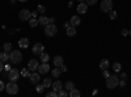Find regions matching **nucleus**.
Here are the masks:
<instances>
[{
  "label": "nucleus",
  "instance_id": "f257e3e1",
  "mask_svg": "<svg viewBox=\"0 0 131 97\" xmlns=\"http://www.w3.org/2000/svg\"><path fill=\"white\" fill-rule=\"evenodd\" d=\"M9 60L13 64L21 63V60H23V54H21V51L20 50H12L9 54Z\"/></svg>",
  "mask_w": 131,
  "mask_h": 97
},
{
  "label": "nucleus",
  "instance_id": "f03ea898",
  "mask_svg": "<svg viewBox=\"0 0 131 97\" xmlns=\"http://www.w3.org/2000/svg\"><path fill=\"white\" fill-rule=\"evenodd\" d=\"M119 85V79H118V76H109L107 79H106V87L109 88V89H114V88H117Z\"/></svg>",
  "mask_w": 131,
  "mask_h": 97
},
{
  "label": "nucleus",
  "instance_id": "7ed1b4c3",
  "mask_svg": "<svg viewBox=\"0 0 131 97\" xmlns=\"http://www.w3.org/2000/svg\"><path fill=\"white\" fill-rule=\"evenodd\" d=\"M5 91L8 94H17L18 93V85L16 84V81H9L5 85Z\"/></svg>",
  "mask_w": 131,
  "mask_h": 97
},
{
  "label": "nucleus",
  "instance_id": "20e7f679",
  "mask_svg": "<svg viewBox=\"0 0 131 97\" xmlns=\"http://www.w3.org/2000/svg\"><path fill=\"white\" fill-rule=\"evenodd\" d=\"M45 33H46V36H49V37H54V36L58 33L57 25H55V24H47V25L45 26Z\"/></svg>",
  "mask_w": 131,
  "mask_h": 97
},
{
  "label": "nucleus",
  "instance_id": "39448f33",
  "mask_svg": "<svg viewBox=\"0 0 131 97\" xmlns=\"http://www.w3.org/2000/svg\"><path fill=\"white\" fill-rule=\"evenodd\" d=\"M100 7H101V10H102V12L107 13L109 10L113 9V2H112V0H102L101 4H100Z\"/></svg>",
  "mask_w": 131,
  "mask_h": 97
},
{
  "label": "nucleus",
  "instance_id": "423d86ee",
  "mask_svg": "<svg viewBox=\"0 0 131 97\" xmlns=\"http://www.w3.org/2000/svg\"><path fill=\"white\" fill-rule=\"evenodd\" d=\"M18 18L21 20V21H29L30 18H31V12L29 9H23V10H20V13H18Z\"/></svg>",
  "mask_w": 131,
  "mask_h": 97
},
{
  "label": "nucleus",
  "instance_id": "0eeeda50",
  "mask_svg": "<svg viewBox=\"0 0 131 97\" xmlns=\"http://www.w3.org/2000/svg\"><path fill=\"white\" fill-rule=\"evenodd\" d=\"M20 78V71L17 68H10V71L8 72V79L9 81H16Z\"/></svg>",
  "mask_w": 131,
  "mask_h": 97
},
{
  "label": "nucleus",
  "instance_id": "6e6552de",
  "mask_svg": "<svg viewBox=\"0 0 131 97\" xmlns=\"http://www.w3.org/2000/svg\"><path fill=\"white\" fill-rule=\"evenodd\" d=\"M43 50H45V46H43L41 42H37V44H34V46H33V49H31L33 54H36V55H41V54L43 52Z\"/></svg>",
  "mask_w": 131,
  "mask_h": 97
},
{
  "label": "nucleus",
  "instance_id": "1a4fd4ad",
  "mask_svg": "<svg viewBox=\"0 0 131 97\" xmlns=\"http://www.w3.org/2000/svg\"><path fill=\"white\" fill-rule=\"evenodd\" d=\"M38 71H39V73H41V75L47 73V72L50 71V66L47 64V62H42V64L38 67Z\"/></svg>",
  "mask_w": 131,
  "mask_h": 97
},
{
  "label": "nucleus",
  "instance_id": "9d476101",
  "mask_svg": "<svg viewBox=\"0 0 131 97\" xmlns=\"http://www.w3.org/2000/svg\"><path fill=\"white\" fill-rule=\"evenodd\" d=\"M38 67H39V64H38V60H37V59H30V60H29L28 68H29L30 71H36V70H38Z\"/></svg>",
  "mask_w": 131,
  "mask_h": 97
},
{
  "label": "nucleus",
  "instance_id": "9b49d317",
  "mask_svg": "<svg viewBox=\"0 0 131 97\" xmlns=\"http://www.w3.org/2000/svg\"><path fill=\"white\" fill-rule=\"evenodd\" d=\"M88 4L86 3H84V2H80V4L78 5V13H80V15H84V13H86V10H88Z\"/></svg>",
  "mask_w": 131,
  "mask_h": 97
},
{
  "label": "nucleus",
  "instance_id": "f8f14e48",
  "mask_svg": "<svg viewBox=\"0 0 131 97\" xmlns=\"http://www.w3.org/2000/svg\"><path fill=\"white\" fill-rule=\"evenodd\" d=\"M52 91H55V92H59L60 89H63V83L60 80H55V81H52Z\"/></svg>",
  "mask_w": 131,
  "mask_h": 97
},
{
  "label": "nucleus",
  "instance_id": "ddd939ff",
  "mask_svg": "<svg viewBox=\"0 0 131 97\" xmlns=\"http://www.w3.org/2000/svg\"><path fill=\"white\" fill-rule=\"evenodd\" d=\"M63 64H64V60H63V57L62 55H57L55 58H54V66H55V67H59L60 68Z\"/></svg>",
  "mask_w": 131,
  "mask_h": 97
},
{
  "label": "nucleus",
  "instance_id": "4468645a",
  "mask_svg": "<svg viewBox=\"0 0 131 97\" xmlns=\"http://www.w3.org/2000/svg\"><path fill=\"white\" fill-rule=\"evenodd\" d=\"M29 78H30V81H31L33 84H38V83H39V73H37V72H34V71L29 75Z\"/></svg>",
  "mask_w": 131,
  "mask_h": 97
},
{
  "label": "nucleus",
  "instance_id": "2eb2a0df",
  "mask_svg": "<svg viewBox=\"0 0 131 97\" xmlns=\"http://www.w3.org/2000/svg\"><path fill=\"white\" fill-rule=\"evenodd\" d=\"M18 46L21 47V49H28L29 47V39L28 38H20L18 39Z\"/></svg>",
  "mask_w": 131,
  "mask_h": 97
},
{
  "label": "nucleus",
  "instance_id": "dca6fc26",
  "mask_svg": "<svg viewBox=\"0 0 131 97\" xmlns=\"http://www.w3.org/2000/svg\"><path fill=\"white\" fill-rule=\"evenodd\" d=\"M70 23H71V25L72 26H78V25H80V23H81V18L79 17V16H72L71 17V20H70Z\"/></svg>",
  "mask_w": 131,
  "mask_h": 97
},
{
  "label": "nucleus",
  "instance_id": "f3484780",
  "mask_svg": "<svg viewBox=\"0 0 131 97\" xmlns=\"http://www.w3.org/2000/svg\"><path fill=\"white\" fill-rule=\"evenodd\" d=\"M66 33H67V36L68 37H73V36H76V26H68L67 29H66Z\"/></svg>",
  "mask_w": 131,
  "mask_h": 97
},
{
  "label": "nucleus",
  "instance_id": "a211bd4d",
  "mask_svg": "<svg viewBox=\"0 0 131 97\" xmlns=\"http://www.w3.org/2000/svg\"><path fill=\"white\" fill-rule=\"evenodd\" d=\"M38 24H39V25H47V24H50L49 17H46L45 15H43V16H41V17L38 18Z\"/></svg>",
  "mask_w": 131,
  "mask_h": 97
},
{
  "label": "nucleus",
  "instance_id": "6ab92c4d",
  "mask_svg": "<svg viewBox=\"0 0 131 97\" xmlns=\"http://www.w3.org/2000/svg\"><path fill=\"white\" fill-rule=\"evenodd\" d=\"M109 66H110V63H109L107 59H102V60L100 62V68H101L102 71H104V70H107Z\"/></svg>",
  "mask_w": 131,
  "mask_h": 97
},
{
  "label": "nucleus",
  "instance_id": "aec40b11",
  "mask_svg": "<svg viewBox=\"0 0 131 97\" xmlns=\"http://www.w3.org/2000/svg\"><path fill=\"white\" fill-rule=\"evenodd\" d=\"M0 60H2L3 63L8 62V60H9V54H8L7 51H4V52H0Z\"/></svg>",
  "mask_w": 131,
  "mask_h": 97
},
{
  "label": "nucleus",
  "instance_id": "412c9836",
  "mask_svg": "<svg viewBox=\"0 0 131 97\" xmlns=\"http://www.w3.org/2000/svg\"><path fill=\"white\" fill-rule=\"evenodd\" d=\"M68 96H70V97H80V96H81V93H80L78 89H76V88H72V89L70 91Z\"/></svg>",
  "mask_w": 131,
  "mask_h": 97
},
{
  "label": "nucleus",
  "instance_id": "4be33fe9",
  "mask_svg": "<svg viewBox=\"0 0 131 97\" xmlns=\"http://www.w3.org/2000/svg\"><path fill=\"white\" fill-rule=\"evenodd\" d=\"M37 25H39V24H38V20H37L36 17H31V18L29 20V26H30V28H36Z\"/></svg>",
  "mask_w": 131,
  "mask_h": 97
},
{
  "label": "nucleus",
  "instance_id": "5701e85b",
  "mask_svg": "<svg viewBox=\"0 0 131 97\" xmlns=\"http://www.w3.org/2000/svg\"><path fill=\"white\" fill-rule=\"evenodd\" d=\"M43 85H45V88H50L52 85V79L51 78H45V80H43Z\"/></svg>",
  "mask_w": 131,
  "mask_h": 97
},
{
  "label": "nucleus",
  "instance_id": "b1692460",
  "mask_svg": "<svg viewBox=\"0 0 131 97\" xmlns=\"http://www.w3.org/2000/svg\"><path fill=\"white\" fill-rule=\"evenodd\" d=\"M52 78H59L60 76V73H62V70L59 68V67H55V68H54L52 70Z\"/></svg>",
  "mask_w": 131,
  "mask_h": 97
},
{
  "label": "nucleus",
  "instance_id": "393cba45",
  "mask_svg": "<svg viewBox=\"0 0 131 97\" xmlns=\"http://www.w3.org/2000/svg\"><path fill=\"white\" fill-rule=\"evenodd\" d=\"M20 75H21V76H24V78H28L30 75V70L29 68H23L20 71Z\"/></svg>",
  "mask_w": 131,
  "mask_h": 97
},
{
  "label": "nucleus",
  "instance_id": "a878e982",
  "mask_svg": "<svg viewBox=\"0 0 131 97\" xmlns=\"http://www.w3.org/2000/svg\"><path fill=\"white\" fill-rule=\"evenodd\" d=\"M39 59L42 60V62H49V59H50V55L47 52H42L41 54V57H39Z\"/></svg>",
  "mask_w": 131,
  "mask_h": 97
},
{
  "label": "nucleus",
  "instance_id": "bb28decb",
  "mask_svg": "<svg viewBox=\"0 0 131 97\" xmlns=\"http://www.w3.org/2000/svg\"><path fill=\"white\" fill-rule=\"evenodd\" d=\"M3 46H4V51H7V52L12 51V44H10V42H5Z\"/></svg>",
  "mask_w": 131,
  "mask_h": 97
},
{
  "label": "nucleus",
  "instance_id": "cd10ccee",
  "mask_svg": "<svg viewBox=\"0 0 131 97\" xmlns=\"http://www.w3.org/2000/svg\"><path fill=\"white\" fill-rule=\"evenodd\" d=\"M107 15H109V17H110V20H115V18H117V16H118V15H117V12H115V10H113V9H112V10H109Z\"/></svg>",
  "mask_w": 131,
  "mask_h": 97
},
{
  "label": "nucleus",
  "instance_id": "c85d7f7f",
  "mask_svg": "<svg viewBox=\"0 0 131 97\" xmlns=\"http://www.w3.org/2000/svg\"><path fill=\"white\" fill-rule=\"evenodd\" d=\"M37 10H38V13L43 15V13L46 12V7H45V5H42V4H39V5L37 7Z\"/></svg>",
  "mask_w": 131,
  "mask_h": 97
},
{
  "label": "nucleus",
  "instance_id": "c756f323",
  "mask_svg": "<svg viewBox=\"0 0 131 97\" xmlns=\"http://www.w3.org/2000/svg\"><path fill=\"white\" fill-rule=\"evenodd\" d=\"M121 68H122V66H121V63H118V62H115V63L113 64V70H114L115 72H119V71H121Z\"/></svg>",
  "mask_w": 131,
  "mask_h": 97
},
{
  "label": "nucleus",
  "instance_id": "7c9ffc66",
  "mask_svg": "<svg viewBox=\"0 0 131 97\" xmlns=\"http://www.w3.org/2000/svg\"><path fill=\"white\" fill-rule=\"evenodd\" d=\"M72 88H75V84L72 81H67V83H66V91H71Z\"/></svg>",
  "mask_w": 131,
  "mask_h": 97
},
{
  "label": "nucleus",
  "instance_id": "2f4dec72",
  "mask_svg": "<svg viewBox=\"0 0 131 97\" xmlns=\"http://www.w3.org/2000/svg\"><path fill=\"white\" fill-rule=\"evenodd\" d=\"M58 96H59V97H67L68 93H67V91H66V89H60V91L58 92Z\"/></svg>",
  "mask_w": 131,
  "mask_h": 97
},
{
  "label": "nucleus",
  "instance_id": "473e14b6",
  "mask_svg": "<svg viewBox=\"0 0 131 97\" xmlns=\"http://www.w3.org/2000/svg\"><path fill=\"white\" fill-rule=\"evenodd\" d=\"M45 89H46V88H45V85H43V84H42V85H37V87H36V91H37L38 93H42Z\"/></svg>",
  "mask_w": 131,
  "mask_h": 97
},
{
  "label": "nucleus",
  "instance_id": "72a5a7b5",
  "mask_svg": "<svg viewBox=\"0 0 131 97\" xmlns=\"http://www.w3.org/2000/svg\"><path fill=\"white\" fill-rule=\"evenodd\" d=\"M46 96H47V97H57V96H58V92L52 91V92H49V93H47Z\"/></svg>",
  "mask_w": 131,
  "mask_h": 97
},
{
  "label": "nucleus",
  "instance_id": "f704fd0d",
  "mask_svg": "<svg viewBox=\"0 0 131 97\" xmlns=\"http://www.w3.org/2000/svg\"><path fill=\"white\" fill-rule=\"evenodd\" d=\"M98 0H86V4L88 5H96Z\"/></svg>",
  "mask_w": 131,
  "mask_h": 97
},
{
  "label": "nucleus",
  "instance_id": "c9c22d12",
  "mask_svg": "<svg viewBox=\"0 0 131 97\" xmlns=\"http://www.w3.org/2000/svg\"><path fill=\"white\" fill-rule=\"evenodd\" d=\"M102 75H104V78H106V79H107L109 76H110V73H109V71H107V70H104V71H102Z\"/></svg>",
  "mask_w": 131,
  "mask_h": 97
},
{
  "label": "nucleus",
  "instance_id": "e433bc0d",
  "mask_svg": "<svg viewBox=\"0 0 131 97\" xmlns=\"http://www.w3.org/2000/svg\"><path fill=\"white\" fill-rule=\"evenodd\" d=\"M121 34H122L123 37L128 36V30H127V29H122V31H121Z\"/></svg>",
  "mask_w": 131,
  "mask_h": 97
},
{
  "label": "nucleus",
  "instance_id": "4c0bfd02",
  "mask_svg": "<svg viewBox=\"0 0 131 97\" xmlns=\"http://www.w3.org/2000/svg\"><path fill=\"white\" fill-rule=\"evenodd\" d=\"M3 89H5V84L3 83V80H0V92H2Z\"/></svg>",
  "mask_w": 131,
  "mask_h": 97
},
{
  "label": "nucleus",
  "instance_id": "58836bf2",
  "mask_svg": "<svg viewBox=\"0 0 131 97\" xmlns=\"http://www.w3.org/2000/svg\"><path fill=\"white\" fill-rule=\"evenodd\" d=\"M10 68H12V67H10L9 64H4V70H5V72H9Z\"/></svg>",
  "mask_w": 131,
  "mask_h": 97
},
{
  "label": "nucleus",
  "instance_id": "ea45409f",
  "mask_svg": "<svg viewBox=\"0 0 131 97\" xmlns=\"http://www.w3.org/2000/svg\"><path fill=\"white\" fill-rule=\"evenodd\" d=\"M68 26H71V23H70V21H66V23L63 24V28H64V29H67Z\"/></svg>",
  "mask_w": 131,
  "mask_h": 97
},
{
  "label": "nucleus",
  "instance_id": "a19ab883",
  "mask_svg": "<svg viewBox=\"0 0 131 97\" xmlns=\"http://www.w3.org/2000/svg\"><path fill=\"white\" fill-rule=\"evenodd\" d=\"M121 78H122V80H126L127 79V73H125V72L121 73Z\"/></svg>",
  "mask_w": 131,
  "mask_h": 97
},
{
  "label": "nucleus",
  "instance_id": "79ce46f5",
  "mask_svg": "<svg viewBox=\"0 0 131 97\" xmlns=\"http://www.w3.org/2000/svg\"><path fill=\"white\" fill-rule=\"evenodd\" d=\"M37 15H38V10H33L31 12V17H37Z\"/></svg>",
  "mask_w": 131,
  "mask_h": 97
},
{
  "label": "nucleus",
  "instance_id": "37998d69",
  "mask_svg": "<svg viewBox=\"0 0 131 97\" xmlns=\"http://www.w3.org/2000/svg\"><path fill=\"white\" fill-rule=\"evenodd\" d=\"M49 21H50V24H54L55 23V17H49Z\"/></svg>",
  "mask_w": 131,
  "mask_h": 97
},
{
  "label": "nucleus",
  "instance_id": "c03bdc74",
  "mask_svg": "<svg viewBox=\"0 0 131 97\" xmlns=\"http://www.w3.org/2000/svg\"><path fill=\"white\" fill-rule=\"evenodd\" d=\"M119 85H121V87H125V85H126V80H121V81H119Z\"/></svg>",
  "mask_w": 131,
  "mask_h": 97
},
{
  "label": "nucleus",
  "instance_id": "a18cd8bd",
  "mask_svg": "<svg viewBox=\"0 0 131 97\" xmlns=\"http://www.w3.org/2000/svg\"><path fill=\"white\" fill-rule=\"evenodd\" d=\"M60 70H62V72H66V71H67V67H66L64 64H63V66L60 67Z\"/></svg>",
  "mask_w": 131,
  "mask_h": 97
},
{
  "label": "nucleus",
  "instance_id": "49530a36",
  "mask_svg": "<svg viewBox=\"0 0 131 97\" xmlns=\"http://www.w3.org/2000/svg\"><path fill=\"white\" fill-rule=\"evenodd\" d=\"M3 70H4V66H3V62L0 60V72H2Z\"/></svg>",
  "mask_w": 131,
  "mask_h": 97
},
{
  "label": "nucleus",
  "instance_id": "de8ad7c7",
  "mask_svg": "<svg viewBox=\"0 0 131 97\" xmlns=\"http://www.w3.org/2000/svg\"><path fill=\"white\" fill-rule=\"evenodd\" d=\"M72 4H73V3H72V0H70L68 4H67V7H68V8H71V7H72Z\"/></svg>",
  "mask_w": 131,
  "mask_h": 97
},
{
  "label": "nucleus",
  "instance_id": "09e8293b",
  "mask_svg": "<svg viewBox=\"0 0 131 97\" xmlns=\"http://www.w3.org/2000/svg\"><path fill=\"white\" fill-rule=\"evenodd\" d=\"M18 2H21V3H25V2H28V0H18Z\"/></svg>",
  "mask_w": 131,
  "mask_h": 97
},
{
  "label": "nucleus",
  "instance_id": "8fccbe9b",
  "mask_svg": "<svg viewBox=\"0 0 131 97\" xmlns=\"http://www.w3.org/2000/svg\"><path fill=\"white\" fill-rule=\"evenodd\" d=\"M128 36H131V29H130V31H128Z\"/></svg>",
  "mask_w": 131,
  "mask_h": 97
},
{
  "label": "nucleus",
  "instance_id": "3c124183",
  "mask_svg": "<svg viewBox=\"0 0 131 97\" xmlns=\"http://www.w3.org/2000/svg\"><path fill=\"white\" fill-rule=\"evenodd\" d=\"M78 2H85V0H78Z\"/></svg>",
  "mask_w": 131,
  "mask_h": 97
},
{
  "label": "nucleus",
  "instance_id": "603ef678",
  "mask_svg": "<svg viewBox=\"0 0 131 97\" xmlns=\"http://www.w3.org/2000/svg\"><path fill=\"white\" fill-rule=\"evenodd\" d=\"M10 2H12V3H15V2H16V0H10Z\"/></svg>",
  "mask_w": 131,
  "mask_h": 97
}]
</instances>
